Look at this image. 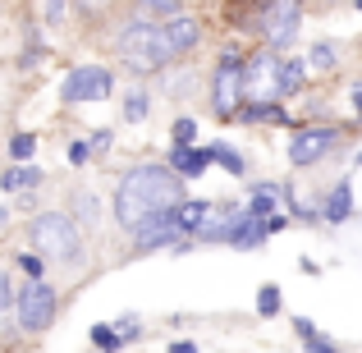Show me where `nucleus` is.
Listing matches in <instances>:
<instances>
[{
  "mask_svg": "<svg viewBox=\"0 0 362 353\" xmlns=\"http://www.w3.org/2000/svg\"><path fill=\"white\" fill-rule=\"evenodd\" d=\"M33 151H37V138H33V133H14V138H9V156H14V161H28Z\"/></svg>",
  "mask_w": 362,
  "mask_h": 353,
  "instance_id": "24",
  "label": "nucleus"
},
{
  "mask_svg": "<svg viewBox=\"0 0 362 353\" xmlns=\"http://www.w3.org/2000/svg\"><path fill=\"white\" fill-rule=\"evenodd\" d=\"M92 345H97L101 353H119L129 340L119 335V326H110V321H97V326H92Z\"/></svg>",
  "mask_w": 362,
  "mask_h": 353,
  "instance_id": "17",
  "label": "nucleus"
},
{
  "mask_svg": "<svg viewBox=\"0 0 362 353\" xmlns=\"http://www.w3.org/2000/svg\"><path fill=\"white\" fill-rule=\"evenodd\" d=\"M349 92H354V110L362 115V83H354V88H349Z\"/></svg>",
  "mask_w": 362,
  "mask_h": 353,
  "instance_id": "38",
  "label": "nucleus"
},
{
  "mask_svg": "<svg viewBox=\"0 0 362 353\" xmlns=\"http://www.w3.org/2000/svg\"><path fill=\"white\" fill-rule=\"evenodd\" d=\"M280 79H284V97H293L308 79V60H280Z\"/></svg>",
  "mask_w": 362,
  "mask_h": 353,
  "instance_id": "19",
  "label": "nucleus"
},
{
  "mask_svg": "<svg viewBox=\"0 0 362 353\" xmlns=\"http://www.w3.org/2000/svg\"><path fill=\"white\" fill-rule=\"evenodd\" d=\"M293 330H298V335H303V340H308V335H317V326H312V321H308V317H293Z\"/></svg>",
  "mask_w": 362,
  "mask_h": 353,
  "instance_id": "35",
  "label": "nucleus"
},
{
  "mask_svg": "<svg viewBox=\"0 0 362 353\" xmlns=\"http://www.w3.org/2000/svg\"><path fill=\"white\" fill-rule=\"evenodd\" d=\"M266 234H271V225H266L262 216H247L243 212V221L234 225V234H230V248H239V253H247V248H262Z\"/></svg>",
  "mask_w": 362,
  "mask_h": 353,
  "instance_id": "14",
  "label": "nucleus"
},
{
  "mask_svg": "<svg viewBox=\"0 0 362 353\" xmlns=\"http://www.w3.org/2000/svg\"><path fill=\"white\" fill-rule=\"evenodd\" d=\"M206 207H211L206 197H188V202L175 212V216H179V225H184V234H197V230H202V221H206Z\"/></svg>",
  "mask_w": 362,
  "mask_h": 353,
  "instance_id": "16",
  "label": "nucleus"
},
{
  "mask_svg": "<svg viewBox=\"0 0 362 353\" xmlns=\"http://www.w3.org/2000/svg\"><path fill=\"white\" fill-rule=\"evenodd\" d=\"M147 110H151L147 92H129L124 97V120H147Z\"/></svg>",
  "mask_w": 362,
  "mask_h": 353,
  "instance_id": "23",
  "label": "nucleus"
},
{
  "mask_svg": "<svg viewBox=\"0 0 362 353\" xmlns=\"http://www.w3.org/2000/svg\"><path fill=\"white\" fill-rule=\"evenodd\" d=\"M165 33H170V46H175V55H188L197 42H202V28H197L193 14H170V18H165Z\"/></svg>",
  "mask_w": 362,
  "mask_h": 353,
  "instance_id": "13",
  "label": "nucleus"
},
{
  "mask_svg": "<svg viewBox=\"0 0 362 353\" xmlns=\"http://www.w3.org/2000/svg\"><path fill=\"white\" fill-rule=\"evenodd\" d=\"M42 60H46V46H28L18 64H23V69H33V64H42Z\"/></svg>",
  "mask_w": 362,
  "mask_h": 353,
  "instance_id": "31",
  "label": "nucleus"
},
{
  "mask_svg": "<svg viewBox=\"0 0 362 353\" xmlns=\"http://www.w3.org/2000/svg\"><path fill=\"white\" fill-rule=\"evenodd\" d=\"M308 64H312V69H335V64H339V46L335 42H317L312 55H308Z\"/></svg>",
  "mask_w": 362,
  "mask_h": 353,
  "instance_id": "20",
  "label": "nucleus"
},
{
  "mask_svg": "<svg viewBox=\"0 0 362 353\" xmlns=\"http://www.w3.org/2000/svg\"><path fill=\"white\" fill-rule=\"evenodd\" d=\"M83 14H101V9H110V0H78Z\"/></svg>",
  "mask_w": 362,
  "mask_h": 353,
  "instance_id": "34",
  "label": "nucleus"
},
{
  "mask_svg": "<svg viewBox=\"0 0 362 353\" xmlns=\"http://www.w3.org/2000/svg\"><path fill=\"white\" fill-rule=\"evenodd\" d=\"M184 197V179L170 166H133L115 188V221L124 230H138V225L156 221V216L179 212Z\"/></svg>",
  "mask_w": 362,
  "mask_h": 353,
  "instance_id": "1",
  "label": "nucleus"
},
{
  "mask_svg": "<svg viewBox=\"0 0 362 353\" xmlns=\"http://www.w3.org/2000/svg\"><path fill=\"white\" fill-rule=\"evenodd\" d=\"M92 147H97V151H101V147H110V129H101V133H92Z\"/></svg>",
  "mask_w": 362,
  "mask_h": 353,
  "instance_id": "37",
  "label": "nucleus"
},
{
  "mask_svg": "<svg viewBox=\"0 0 362 353\" xmlns=\"http://www.w3.org/2000/svg\"><path fill=\"white\" fill-rule=\"evenodd\" d=\"M239 101H243V55L225 51L221 69H216V79H211V110L221 120H230V115H239Z\"/></svg>",
  "mask_w": 362,
  "mask_h": 353,
  "instance_id": "7",
  "label": "nucleus"
},
{
  "mask_svg": "<svg viewBox=\"0 0 362 353\" xmlns=\"http://www.w3.org/2000/svg\"><path fill=\"white\" fill-rule=\"evenodd\" d=\"M197 142V124L193 120H175V147H193Z\"/></svg>",
  "mask_w": 362,
  "mask_h": 353,
  "instance_id": "26",
  "label": "nucleus"
},
{
  "mask_svg": "<svg viewBox=\"0 0 362 353\" xmlns=\"http://www.w3.org/2000/svg\"><path fill=\"white\" fill-rule=\"evenodd\" d=\"M211 156H216V161H221V166H225V170H230V175H247V166H243V156H239V151H234V147H230V142H216V147H211Z\"/></svg>",
  "mask_w": 362,
  "mask_h": 353,
  "instance_id": "21",
  "label": "nucleus"
},
{
  "mask_svg": "<svg viewBox=\"0 0 362 353\" xmlns=\"http://www.w3.org/2000/svg\"><path fill=\"white\" fill-rule=\"evenodd\" d=\"M14 303H18V294H14V275L0 271V312H14Z\"/></svg>",
  "mask_w": 362,
  "mask_h": 353,
  "instance_id": "25",
  "label": "nucleus"
},
{
  "mask_svg": "<svg viewBox=\"0 0 362 353\" xmlns=\"http://www.w3.org/2000/svg\"><path fill=\"white\" fill-rule=\"evenodd\" d=\"M358 166H362V156H358Z\"/></svg>",
  "mask_w": 362,
  "mask_h": 353,
  "instance_id": "41",
  "label": "nucleus"
},
{
  "mask_svg": "<svg viewBox=\"0 0 362 353\" xmlns=\"http://www.w3.org/2000/svg\"><path fill=\"white\" fill-rule=\"evenodd\" d=\"M211 147H175L170 151V170H175L179 179H197L206 175V166H211Z\"/></svg>",
  "mask_w": 362,
  "mask_h": 353,
  "instance_id": "12",
  "label": "nucleus"
},
{
  "mask_svg": "<svg viewBox=\"0 0 362 353\" xmlns=\"http://www.w3.org/2000/svg\"><path fill=\"white\" fill-rule=\"evenodd\" d=\"M78 212L88 216V221H97V197H92V193H83V197H78Z\"/></svg>",
  "mask_w": 362,
  "mask_h": 353,
  "instance_id": "33",
  "label": "nucleus"
},
{
  "mask_svg": "<svg viewBox=\"0 0 362 353\" xmlns=\"http://www.w3.org/2000/svg\"><path fill=\"white\" fill-rule=\"evenodd\" d=\"M119 335H124V340H138V335H142V321L133 317V312H129V317L119 321Z\"/></svg>",
  "mask_w": 362,
  "mask_h": 353,
  "instance_id": "30",
  "label": "nucleus"
},
{
  "mask_svg": "<svg viewBox=\"0 0 362 353\" xmlns=\"http://www.w3.org/2000/svg\"><path fill=\"white\" fill-rule=\"evenodd\" d=\"M170 353H197V345H193V340H175V345H170Z\"/></svg>",
  "mask_w": 362,
  "mask_h": 353,
  "instance_id": "36",
  "label": "nucleus"
},
{
  "mask_svg": "<svg viewBox=\"0 0 362 353\" xmlns=\"http://www.w3.org/2000/svg\"><path fill=\"white\" fill-rule=\"evenodd\" d=\"M33 184H42V170L37 166H18V170H5V175H0V188H33Z\"/></svg>",
  "mask_w": 362,
  "mask_h": 353,
  "instance_id": "18",
  "label": "nucleus"
},
{
  "mask_svg": "<svg viewBox=\"0 0 362 353\" xmlns=\"http://www.w3.org/2000/svg\"><path fill=\"white\" fill-rule=\"evenodd\" d=\"M243 221V212L234 202H211L206 207V221H202V230H197V238L202 243H230V234H234V225Z\"/></svg>",
  "mask_w": 362,
  "mask_h": 353,
  "instance_id": "11",
  "label": "nucleus"
},
{
  "mask_svg": "<svg viewBox=\"0 0 362 353\" xmlns=\"http://www.w3.org/2000/svg\"><path fill=\"white\" fill-rule=\"evenodd\" d=\"M298 28H303V0H262L257 5V33L271 51L293 46Z\"/></svg>",
  "mask_w": 362,
  "mask_h": 353,
  "instance_id": "4",
  "label": "nucleus"
},
{
  "mask_svg": "<svg viewBox=\"0 0 362 353\" xmlns=\"http://www.w3.org/2000/svg\"><path fill=\"white\" fill-rule=\"evenodd\" d=\"M349 216H354V184H335L330 188V197H326V207H321V221H330V225H344Z\"/></svg>",
  "mask_w": 362,
  "mask_h": 353,
  "instance_id": "15",
  "label": "nucleus"
},
{
  "mask_svg": "<svg viewBox=\"0 0 362 353\" xmlns=\"http://www.w3.org/2000/svg\"><path fill=\"white\" fill-rule=\"evenodd\" d=\"M115 92V74L101 69V64H78V69L64 74V101L83 106V101H106Z\"/></svg>",
  "mask_w": 362,
  "mask_h": 353,
  "instance_id": "9",
  "label": "nucleus"
},
{
  "mask_svg": "<svg viewBox=\"0 0 362 353\" xmlns=\"http://www.w3.org/2000/svg\"><path fill=\"white\" fill-rule=\"evenodd\" d=\"M55 308H60V299H55L51 284H46V280H28L23 289H18L14 317H18V326H23L28 335H42V330L55 321Z\"/></svg>",
  "mask_w": 362,
  "mask_h": 353,
  "instance_id": "5",
  "label": "nucleus"
},
{
  "mask_svg": "<svg viewBox=\"0 0 362 353\" xmlns=\"http://www.w3.org/2000/svg\"><path fill=\"white\" fill-rule=\"evenodd\" d=\"M88 151H92V142H69V166H83Z\"/></svg>",
  "mask_w": 362,
  "mask_h": 353,
  "instance_id": "32",
  "label": "nucleus"
},
{
  "mask_svg": "<svg viewBox=\"0 0 362 353\" xmlns=\"http://www.w3.org/2000/svg\"><path fill=\"white\" fill-rule=\"evenodd\" d=\"M280 312V289L275 284H262L257 289V317H275Z\"/></svg>",
  "mask_w": 362,
  "mask_h": 353,
  "instance_id": "22",
  "label": "nucleus"
},
{
  "mask_svg": "<svg viewBox=\"0 0 362 353\" xmlns=\"http://www.w3.org/2000/svg\"><path fill=\"white\" fill-rule=\"evenodd\" d=\"M335 147H339V129H335V124H308V129H293V138H289V166L293 170H308V166H317L321 156H330Z\"/></svg>",
  "mask_w": 362,
  "mask_h": 353,
  "instance_id": "8",
  "label": "nucleus"
},
{
  "mask_svg": "<svg viewBox=\"0 0 362 353\" xmlns=\"http://www.w3.org/2000/svg\"><path fill=\"white\" fill-rule=\"evenodd\" d=\"M358 9H362V0H358Z\"/></svg>",
  "mask_w": 362,
  "mask_h": 353,
  "instance_id": "40",
  "label": "nucleus"
},
{
  "mask_svg": "<svg viewBox=\"0 0 362 353\" xmlns=\"http://www.w3.org/2000/svg\"><path fill=\"white\" fill-rule=\"evenodd\" d=\"M175 238H184V225H179V216H156V221L138 225L133 230V253H160V248H175Z\"/></svg>",
  "mask_w": 362,
  "mask_h": 353,
  "instance_id": "10",
  "label": "nucleus"
},
{
  "mask_svg": "<svg viewBox=\"0 0 362 353\" xmlns=\"http://www.w3.org/2000/svg\"><path fill=\"white\" fill-rule=\"evenodd\" d=\"M28 238H33L37 257H46V262H60V266H74L83 257V230L69 221V216L60 212H46L33 221V230H28Z\"/></svg>",
  "mask_w": 362,
  "mask_h": 353,
  "instance_id": "3",
  "label": "nucleus"
},
{
  "mask_svg": "<svg viewBox=\"0 0 362 353\" xmlns=\"http://www.w3.org/2000/svg\"><path fill=\"white\" fill-rule=\"evenodd\" d=\"M133 5H147L156 14H179V0H133Z\"/></svg>",
  "mask_w": 362,
  "mask_h": 353,
  "instance_id": "29",
  "label": "nucleus"
},
{
  "mask_svg": "<svg viewBox=\"0 0 362 353\" xmlns=\"http://www.w3.org/2000/svg\"><path fill=\"white\" fill-rule=\"evenodd\" d=\"M303 345H308V353H344V349L335 345V340H326V335H308Z\"/></svg>",
  "mask_w": 362,
  "mask_h": 353,
  "instance_id": "27",
  "label": "nucleus"
},
{
  "mask_svg": "<svg viewBox=\"0 0 362 353\" xmlns=\"http://www.w3.org/2000/svg\"><path fill=\"white\" fill-rule=\"evenodd\" d=\"M243 97L247 101H280L284 79H280V55L257 51L252 60H243Z\"/></svg>",
  "mask_w": 362,
  "mask_h": 353,
  "instance_id": "6",
  "label": "nucleus"
},
{
  "mask_svg": "<svg viewBox=\"0 0 362 353\" xmlns=\"http://www.w3.org/2000/svg\"><path fill=\"white\" fill-rule=\"evenodd\" d=\"M0 225H5V207H0Z\"/></svg>",
  "mask_w": 362,
  "mask_h": 353,
  "instance_id": "39",
  "label": "nucleus"
},
{
  "mask_svg": "<svg viewBox=\"0 0 362 353\" xmlns=\"http://www.w3.org/2000/svg\"><path fill=\"white\" fill-rule=\"evenodd\" d=\"M115 51H119L124 69H133V74H160L179 60L175 46H170L165 23H156V18H133V23H124L119 37H115Z\"/></svg>",
  "mask_w": 362,
  "mask_h": 353,
  "instance_id": "2",
  "label": "nucleus"
},
{
  "mask_svg": "<svg viewBox=\"0 0 362 353\" xmlns=\"http://www.w3.org/2000/svg\"><path fill=\"white\" fill-rule=\"evenodd\" d=\"M18 266H23V271L33 275V280H42V275H46V257H37V253H28V257H23Z\"/></svg>",
  "mask_w": 362,
  "mask_h": 353,
  "instance_id": "28",
  "label": "nucleus"
}]
</instances>
